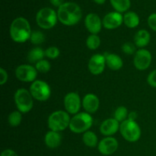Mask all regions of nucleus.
<instances>
[{"label": "nucleus", "instance_id": "nucleus-1", "mask_svg": "<svg viewBox=\"0 0 156 156\" xmlns=\"http://www.w3.org/2000/svg\"><path fill=\"white\" fill-rule=\"evenodd\" d=\"M58 20L66 26L77 24L82 18V11L80 6L75 2H64L57 10Z\"/></svg>", "mask_w": 156, "mask_h": 156}, {"label": "nucleus", "instance_id": "nucleus-2", "mask_svg": "<svg viewBox=\"0 0 156 156\" xmlns=\"http://www.w3.org/2000/svg\"><path fill=\"white\" fill-rule=\"evenodd\" d=\"M32 30L29 21L23 17L14 19L9 27V35L14 42L23 44L29 41Z\"/></svg>", "mask_w": 156, "mask_h": 156}, {"label": "nucleus", "instance_id": "nucleus-3", "mask_svg": "<svg viewBox=\"0 0 156 156\" xmlns=\"http://www.w3.org/2000/svg\"><path fill=\"white\" fill-rule=\"evenodd\" d=\"M93 124L91 114L87 112H79L71 117L69 129L76 134L84 133L89 130Z\"/></svg>", "mask_w": 156, "mask_h": 156}, {"label": "nucleus", "instance_id": "nucleus-4", "mask_svg": "<svg viewBox=\"0 0 156 156\" xmlns=\"http://www.w3.org/2000/svg\"><path fill=\"white\" fill-rule=\"evenodd\" d=\"M70 114L66 111H56L50 114L47 120V125L50 130L62 132L69 127Z\"/></svg>", "mask_w": 156, "mask_h": 156}, {"label": "nucleus", "instance_id": "nucleus-5", "mask_svg": "<svg viewBox=\"0 0 156 156\" xmlns=\"http://www.w3.org/2000/svg\"><path fill=\"white\" fill-rule=\"evenodd\" d=\"M58 20L57 12L53 9L46 7L40 9L36 15L37 25L44 30H50L55 27Z\"/></svg>", "mask_w": 156, "mask_h": 156}, {"label": "nucleus", "instance_id": "nucleus-6", "mask_svg": "<svg viewBox=\"0 0 156 156\" xmlns=\"http://www.w3.org/2000/svg\"><path fill=\"white\" fill-rule=\"evenodd\" d=\"M14 101L17 110L22 114L30 112L34 107V98L30 91L26 88L17 89L14 95Z\"/></svg>", "mask_w": 156, "mask_h": 156}, {"label": "nucleus", "instance_id": "nucleus-7", "mask_svg": "<svg viewBox=\"0 0 156 156\" xmlns=\"http://www.w3.org/2000/svg\"><path fill=\"white\" fill-rule=\"evenodd\" d=\"M120 133L123 138L129 143H136L139 141L142 135L141 128L136 121L126 120L120 123Z\"/></svg>", "mask_w": 156, "mask_h": 156}, {"label": "nucleus", "instance_id": "nucleus-8", "mask_svg": "<svg viewBox=\"0 0 156 156\" xmlns=\"http://www.w3.org/2000/svg\"><path fill=\"white\" fill-rule=\"evenodd\" d=\"M34 99L38 101H47L51 96V88L47 82L42 80H35L29 88Z\"/></svg>", "mask_w": 156, "mask_h": 156}, {"label": "nucleus", "instance_id": "nucleus-9", "mask_svg": "<svg viewBox=\"0 0 156 156\" xmlns=\"http://www.w3.org/2000/svg\"><path fill=\"white\" fill-rule=\"evenodd\" d=\"M37 73L35 66L30 64H21L15 69V77L22 82H34L37 80Z\"/></svg>", "mask_w": 156, "mask_h": 156}, {"label": "nucleus", "instance_id": "nucleus-10", "mask_svg": "<svg viewBox=\"0 0 156 156\" xmlns=\"http://www.w3.org/2000/svg\"><path fill=\"white\" fill-rule=\"evenodd\" d=\"M63 105L65 111L70 115H76L79 113L82 107V100L77 92L71 91L67 93L63 99Z\"/></svg>", "mask_w": 156, "mask_h": 156}, {"label": "nucleus", "instance_id": "nucleus-11", "mask_svg": "<svg viewBox=\"0 0 156 156\" xmlns=\"http://www.w3.org/2000/svg\"><path fill=\"white\" fill-rule=\"evenodd\" d=\"M152 61V53L146 49H139L133 57V65L140 71L146 70L151 66Z\"/></svg>", "mask_w": 156, "mask_h": 156}, {"label": "nucleus", "instance_id": "nucleus-12", "mask_svg": "<svg viewBox=\"0 0 156 156\" xmlns=\"http://www.w3.org/2000/svg\"><path fill=\"white\" fill-rule=\"evenodd\" d=\"M106 67V61L104 54L96 53L91 56L88 62V68L94 76H99L104 73Z\"/></svg>", "mask_w": 156, "mask_h": 156}, {"label": "nucleus", "instance_id": "nucleus-13", "mask_svg": "<svg viewBox=\"0 0 156 156\" xmlns=\"http://www.w3.org/2000/svg\"><path fill=\"white\" fill-rule=\"evenodd\" d=\"M119 146L117 139L113 136H106L99 141L98 149L103 155H111L117 150Z\"/></svg>", "mask_w": 156, "mask_h": 156}, {"label": "nucleus", "instance_id": "nucleus-14", "mask_svg": "<svg viewBox=\"0 0 156 156\" xmlns=\"http://www.w3.org/2000/svg\"><path fill=\"white\" fill-rule=\"evenodd\" d=\"M102 23L105 28L108 30H114L123 24V15L117 12H109L104 17Z\"/></svg>", "mask_w": 156, "mask_h": 156}, {"label": "nucleus", "instance_id": "nucleus-15", "mask_svg": "<svg viewBox=\"0 0 156 156\" xmlns=\"http://www.w3.org/2000/svg\"><path fill=\"white\" fill-rule=\"evenodd\" d=\"M85 26L91 34H98L103 27V23L97 14L89 13L85 18Z\"/></svg>", "mask_w": 156, "mask_h": 156}, {"label": "nucleus", "instance_id": "nucleus-16", "mask_svg": "<svg viewBox=\"0 0 156 156\" xmlns=\"http://www.w3.org/2000/svg\"><path fill=\"white\" fill-rule=\"evenodd\" d=\"M120 123L115 118H108L104 120L100 125V133L103 136H113L117 132L120 131Z\"/></svg>", "mask_w": 156, "mask_h": 156}, {"label": "nucleus", "instance_id": "nucleus-17", "mask_svg": "<svg viewBox=\"0 0 156 156\" xmlns=\"http://www.w3.org/2000/svg\"><path fill=\"white\" fill-rule=\"evenodd\" d=\"M100 106V100L96 94L88 93L82 98V108L85 112L90 114H94L98 111Z\"/></svg>", "mask_w": 156, "mask_h": 156}, {"label": "nucleus", "instance_id": "nucleus-18", "mask_svg": "<svg viewBox=\"0 0 156 156\" xmlns=\"http://www.w3.org/2000/svg\"><path fill=\"white\" fill-rule=\"evenodd\" d=\"M106 66L113 71H118L122 69L123 66V61L119 55L113 53H105V54Z\"/></svg>", "mask_w": 156, "mask_h": 156}, {"label": "nucleus", "instance_id": "nucleus-19", "mask_svg": "<svg viewBox=\"0 0 156 156\" xmlns=\"http://www.w3.org/2000/svg\"><path fill=\"white\" fill-rule=\"evenodd\" d=\"M134 44L136 46L137 48L143 49L149 45L151 41V34L146 29L139 30L135 34L133 37Z\"/></svg>", "mask_w": 156, "mask_h": 156}, {"label": "nucleus", "instance_id": "nucleus-20", "mask_svg": "<svg viewBox=\"0 0 156 156\" xmlns=\"http://www.w3.org/2000/svg\"><path fill=\"white\" fill-rule=\"evenodd\" d=\"M45 145L50 149H56L62 143V136L60 133L49 130L44 136Z\"/></svg>", "mask_w": 156, "mask_h": 156}, {"label": "nucleus", "instance_id": "nucleus-21", "mask_svg": "<svg viewBox=\"0 0 156 156\" xmlns=\"http://www.w3.org/2000/svg\"><path fill=\"white\" fill-rule=\"evenodd\" d=\"M44 57H46L45 50H43L40 47H34L31 50H29L27 56V59L28 60V62L30 63L34 64H36L37 62L44 59Z\"/></svg>", "mask_w": 156, "mask_h": 156}, {"label": "nucleus", "instance_id": "nucleus-22", "mask_svg": "<svg viewBox=\"0 0 156 156\" xmlns=\"http://www.w3.org/2000/svg\"><path fill=\"white\" fill-rule=\"evenodd\" d=\"M140 22V17L136 12H127L123 15V24L128 28H136L139 26Z\"/></svg>", "mask_w": 156, "mask_h": 156}, {"label": "nucleus", "instance_id": "nucleus-23", "mask_svg": "<svg viewBox=\"0 0 156 156\" xmlns=\"http://www.w3.org/2000/svg\"><path fill=\"white\" fill-rule=\"evenodd\" d=\"M82 141L86 146L89 148H94L98 145V138L96 133L93 131L88 130L82 135Z\"/></svg>", "mask_w": 156, "mask_h": 156}, {"label": "nucleus", "instance_id": "nucleus-24", "mask_svg": "<svg viewBox=\"0 0 156 156\" xmlns=\"http://www.w3.org/2000/svg\"><path fill=\"white\" fill-rule=\"evenodd\" d=\"M110 2L115 12L120 13L127 12L131 5L130 0H110Z\"/></svg>", "mask_w": 156, "mask_h": 156}, {"label": "nucleus", "instance_id": "nucleus-25", "mask_svg": "<svg viewBox=\"0 0 156 156\" xmlns=\"http://www.w3.org/2000/svg\"><path fill=\"white\" fill-rule=\"evenodd\" d=\"M21 121H22V113L18 111V110L11 112L8 117L9 124L12 127L18 126L21 124Z\"/></svg>", "mask_w": 156, "mask_h": 156}, {"label": "nucleus", "instance_id": "nucleus-26", "mask_svg": "<svg viewBox=\"0 0 156 156\" xmlns=\"http://www.w3.org/2000/svg\"><path fill=\"white\" fill-rule=\"evenodd\" d=\"M129 111L128 109L125 106H119L115 110L114 114V118H115L120 123L125 121L128 119L129 115Z\"/></svg>", "mask_w": 156, "mask_h": 156}, {"label": "nucleus", "instance_id": "nucleus-27", "mask_svg": "<svg viewBox=\"0 0 156 156\" xmlns=\"http://www.w3.org/2000/svg\"><path fill=\"white\" fill-rule=\"evenodd\" d=\"M101 38L98 34H90L86 39V46L89 50H95L100 47Z\"/></svg>", "mask_w": 156, "mask_h": 156}, {"label": "nucleus", "instance_id": "nucleus-28", "mask_svg": "<svg viewBox=\"0 0 156 156\" xmlns=\"http://www.w3.org/2000/svg\"><path fill=\"white\" fill-rule=\"evenodd\" d=\"M45 35L42 31H41V30H34V31H32L29 41L31 42L32 44L37 46L42 44L45 41Z\"/></svg>", "mask_w": 156, "mask_h": 156}, {"label": "nucleus", "instance_id": "nucleus-29", "mask_svg": "<svg viewBox=\"0 0 156 156\" xmlns=\"http://www.w3.org/2000/svg\"><path fill=\"white\" fill-rule=\"evenodd\" d=\"M34 66L38 73H48L50 70V69H51V64H50V62H49L48 60L44 59H42V60L37 62V63L35 64Z\"/></svg>", "mask_w": 156, "mask_h": 156}, {"label": "nucleus", "instance_id": "nucleus-30", "mask_svg": "<svg viewBox=\"0 0 156 156\" xmlns=\"http://www.w3.org/2000/svg\"><path fill=\"white\" fill-rule=\"evenodd\" d=\"M59 55H60V50L57 47H55V46L49 47L45 50V56L48 59H55L59 57Z\"/></svg>", "mask_w": 156, "mask_h": 156}, {"label": "nucleus", "instance_id": "nucleus-31", "mask_svg": "<svg viewBox=\"0 0 156 156\" xmlns=\"http://www.w3.org/2000/svg\"><path fill=\"white\" fill-rule=\"evenodd\" d=\"M121 50L126 55H134L136 50V46L132 42H126L122 45Z\"/></svg>", "mask_w": 156, "mask_h": 156}, {"label": "nucleus", "instance_id": "nucleus-32", "mask_svg": "<svg viewBox=\"0 0 156 156\" xmlns=\"http://www.w3.org/2000/svg\"><path fill=\"white\" fill-rule=\"evenodd\" d=\"M147 82L151 87L156 88V69L149 74L147 77Z\"/></svg>", "mask_w": 156, "mask_h": 156}, {"label": "nucleus", "instance_id": "nucleus-33", "mask_svg": "<svg viewBox=\"0 0 156 156\" xmlns=\"http://www.w3.org/2000/svg\"><path fill=\"white\" fill-rule=\"evenodd\" d=\"M148 25L153 31L156 32V13L151 14L147 20Z\"/></svg>", "mask_w": 156, "mask_h": 156}, {"label": "nucleus", "instance_id": "nucleus-34", "mask_svg": "<svg viewBox=\"0 0 156 156\" xmlns=\"http://www.w3.org/2000/svg\"><path fill=\"white\" fill-rule=\"evenodd\" d=\"M9 79V75L7 71L4 68L1 67L0 68V85H3L7 82Z\"/></svg>", "mask_w": 156, "mask_h": 156}, {"label": "nucleus", "instance_id": "nucleus-35", "mask_svg": "<svg viewBox=\"0 0 156 156\" xmlns=\"http://www.w3.org/2000/svg\"><path fill=\"white\" fill-rule=\"evenodd\" d=\"M1 156H18V155L12 149H7L2 152Z\"/></svg>", "mask_w": 156, "mask_h": 156}, {"label": "nucleus", "instance_id": "nucleus-36", "mask_svg": "<svg viewBox=\"0 0 156 156\" xmlns=\"http://www.w3.org/2000/svg\"><path fill=\"white\" fill-rule=\"evenodd\" d=\"M138 117V114H137L136 111H131L129 113V115H128V119L133 121H136V119Z\"/></svg>", "mask_w": 156, "mask_h": 156}, {"label": "nucleus", "instance_id": "nucleus-37", "mask_svg": "<svg viewBox=\"0 0 156 156\" xmlns=\"http://www.w3.org/2000/svg\"><path fill=\"white\" fill-rule=\"evenodd\" d=\"M50 2L53 6L58 8L60 7V6L64 3L63 0H50Z\"/></svg>", "mask_w": 156, "mask_h": 156}, {"label": "nucleus", "instance_id": "nucleus-38", "mask_svg": "<svg viewBox=\"0 0 156 156\" xmlns=\"http://www.w3.org/2000/svg\"><path fill=\"white\" fill-rule=\"evenodd\" d=\"M96 4H98V5H103L105 4L106 0H93Z\"/></svg>", "mask_w": 156, "mask_h": 156}]
</instances>
